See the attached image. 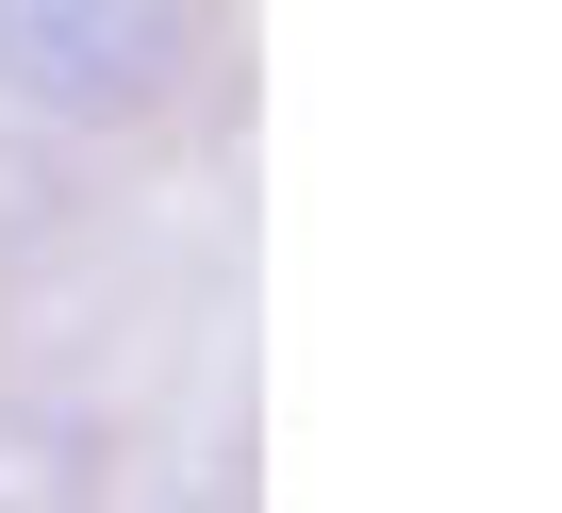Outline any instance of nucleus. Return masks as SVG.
<instances>
[{
  "label": "nucleus",
  "instance_id": "nucleus-1",
  "mask_svg": "<svg viewBox=\"0 0 562 513\" xmlns=\"http://www.w3.org/2000/svg\"><path fill=\"white\" fill-rule=\"evenodd\" d=\"M182 83H199V0H0V116L18 133L116 149V133H166Z\"/></svg>",
  "mask_w": 562,
  "mask_h": 513
}]
</instances>
